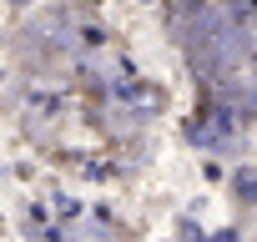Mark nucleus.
<instances>
[{
    "instance_id": "f257e3e1",
    "label": "nucleus",
    "mask_w": 257,
    "mask_h": 242,
    "mask_svg": "<svg viewBox=\"0 0 257 242\" xmlns=\"http://www.w3.org/2000/svg\"><path fill=\"white\" fill-rule=\"evenodd\" d=\"M217 242H237V232H222V237H217Z\"/></svg>"
}]
</instances>
